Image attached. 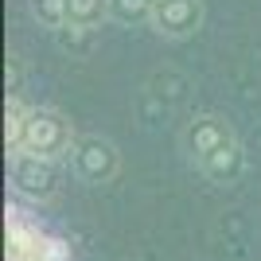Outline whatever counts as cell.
Segmentation results:
<instances>
[{"mask_svg": "<svg viewBox=\"0 0 261 261\" xmlns=\"http://www.w3.org/2000/svg\"><path fill=\"white\" fill-rule=\"evenodd\" d=\"M4 261H70L66 242L16 203H8L4 211Z\"/></svg>", "mask_w": 261, "mask_h": 261, "instance_id": "6da1fadb", "label": "cell"}, {"mask_svg": "<svg viewBox=\"0 0 261 261\" xmlns=\"http://www.w3.org/2000/svg\"><path fill=\"white\" fill-rule=\"evenodd\" d=\"M152 0H109V20L125 23V28H133V23H148L152 20Z\"/></svg>", "mask_w": 261, "mask_h": 261, "instance_id": "30bf717a", "label": "cell"}, {"mask_svg": "<svg viewBox=\"0 0 261 261\" xmlns=\"http://www.w3.org/2000/svg\"><path fill=\"white\" fill-rule=\"evenodd\" d=\"M70 4V28H101L109 20V0H66Z\"/></svg>", "mask_w": 261, "mask_h": 261, "instance_id": "9c48e42d", "label": "cell"}, {"mask_svg": "<svg viewBox=\"0 0 261 261\" xmlns=\"http://www.w3.org/2000/svg\"><path fill=\"white\" fill-rule=\"evenodd\" d=\"M199 172L207 175L211 184H238L242 172H246V148H242V141H230L226 148H218L215 156H207V160L199 164Z\"/></svg>", "mask_w": 261, "mask_h": 261, "instance_id": "52a82bcc", "label": "cell"}, {"mask_svg": "<svg viewBox=\"0 0 261 261\" xmlns=\"http://www.w3.org/2000/svg\"><path fill=\"white\" fill-rule=\"evenodd\" d=\"M66 164H70V175H74L78 184L101 187V184H109V179L117 175L121 152H117V144L109 141V137L90 133V137H78V141H74V148H70Z\"/></svg>", "mask_w": 261, "mask_h": 261, "instance_id": "3957f363", "label": "cell"}, {"mask_svg": "<svg viewBox=\"0 0 261 261\" xmlns=\"http://www.w3.org/2000/svg\"><path fill=\"white\" fill-rule=\"evenodd\" d=\"M32 16L47 32H63L70 28V4L66 0H32Z\"/></svg>", "mask_w": 261, "mask_h": 261, "instance_id": "ba28073f", "label": "cell"}, {"mask_svg": "<svg viewBox=\"0 0 261 261\" xmlns=\"http://www.w3.org/2000/svg\"><path fill=\"white\" fill-rule=\"evenodd\" d=\"M8 179L23 199L47 203L59 191V160H43L32 152H8Z\"/></svg>", "mask_w": 261, "mask_h": 261, "instance_id": "277c9868", "label": "cell"}, {"mask_svg": "<svg viewBox=\"0 0 261 261\" xmlns=\"http://www.w3.org/2000/svg\"><path fill=\"white\" fill-rule=\"evenodd\" d=\"M230 141H238V133H234V125L222 113H199V117L187 121V129H184V148L195 164L215 156L218 148H226Z\"/></svg>", "mask_w": 261, "mask_h": 261, "instance_id": "5b68a950", "label": "cell"}, {"mask_svg": "<svg viewBox=\"0 0 261 261\" xmlns=\"http://www.w3.org/2000/svg\"><path fill=\"white\" fill-rule=\"evenodd\" d=\"M74 125L66 113H59L55 106H28L20 125V141L12 152H32L43 160H66L74 148Z\"/></svg>", "mask_w": 261, "mask_h": 261, "instance_id": "7a4b0ae2", "label": "cell"}, {"mask_svg": "<svg viewBox=\"0 0 261 261\" xmlns=\"http://www.w3.org/2000/svg\"><path fill=\"white\" fill-rule=\"evenodd\" d=\"M148 23L164 39H187L203 28V0H164L152 8Z\"/></svg>", "mask_w": 261, "mask_h": 261, "instance_id": "8992f818", "label": "cell"}, {"mask_svg": "<svg viewBox=\"0 0 261 261\" xmlns=\"http://www.w3.org/2000/svg\"><path fill=\"white\" fill-rule=\"evenodd\" d=\"M152 4H164V0H152Z\"/></svg>", "mask_w": 261, "mask_h": 261, "instance_id": "8fae6325", "label": "cell"}]
</instances>
